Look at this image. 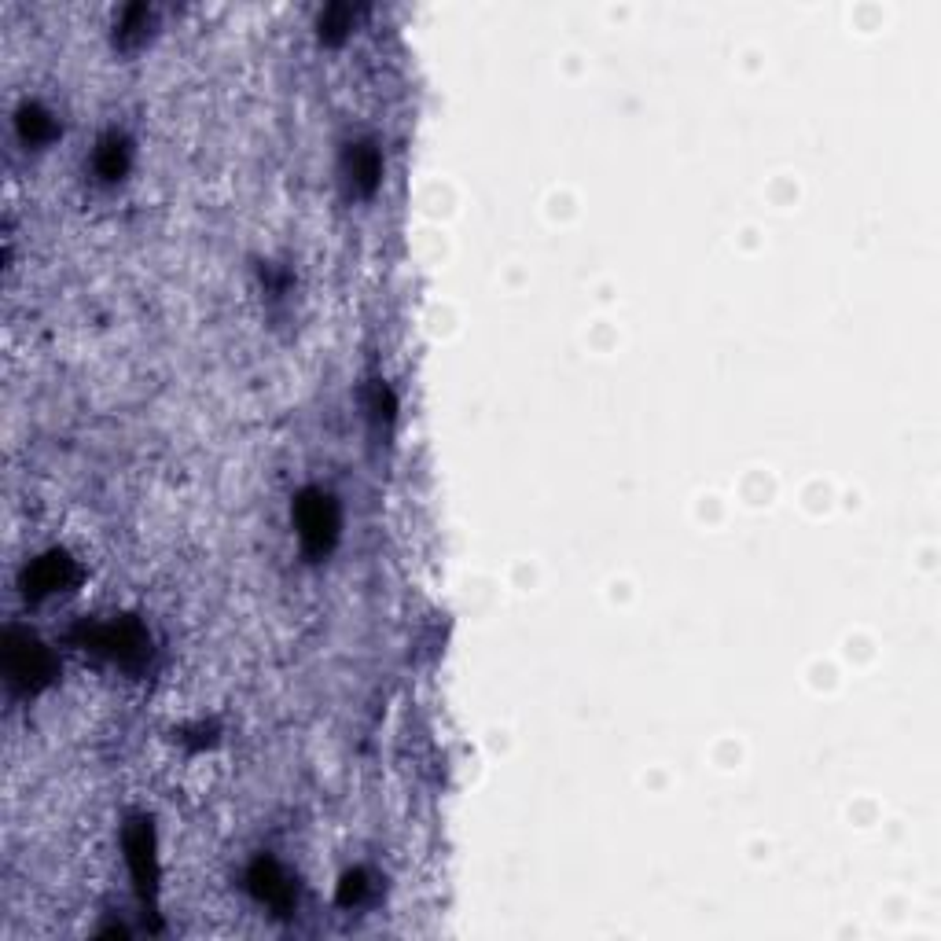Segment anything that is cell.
Returning a JSON list of instances; mask_svg holds the SVG:
<instances>
[{
  "instance_id": "obj_1",
  "label": "cell",
  "mask_w": 941,
  "mask_h": 941,
  "mask_svg": "<svg viewBox=\"0 0 941 941\" xmlns=\"http://www.w3.org/2000/svg\"><path fill=\"white\" fill-rule=\"evenodd\" d=\"M335 530H339V519H335V504H331L328 493H317L309 489L306 497L298 500V533L306 548L313 552H328L331 541H335Z\"/></svg>"
},
{
  "instance_id": "obj_2",
  "label": "cell",
  "mask_w": 941,
  "mask_h": 941,
  "mask_svg": "<svg viewBox=\"0 0 941 941\" xmlns=\"http://www.w3.org/2000/svg\"><path fill=\"white\" fill-rule=\"evenodd\" d=\"M250 879H254V894H258L265 905H273V908H287V905H291L295 890H291V883H287L284 875H280V868H276V864H258Z\"/></svg>"
},
{
  "instance_id": "obj_3",
  "label": "cell",
  "mask_w": 941,
  "mask_h": 941,
  "mask_svg": "<svg viewBox=\"0 0 941 941\" xmlns=\"http://www.w3.org/2000/svg\"><path fill=\"white\" fill-rule=\"evenodd\" d=\"M8 666L15 681H34L48 673V655L37 644H12L8 647Z\"/></svg>"
},
{
  "instance_id": "obj_4",
  "label": "cell",
  "mask_w": 941,
  "mask_h": 941,
  "mask_svg": "<svg viewBox=\"0 0 941 941\" xmlns=\"http://www.w3.org/2000/svg\"><path fill=\"white\" fill-rule=\"evenodd\" d=\"M70 578V563L63 556H48L34 563V570L26 574V585H34V592H52Z\"/></svg>"
},
{
  "instance_id": "obj_5",
  "label": "cell",
  "mask_w": 941,
  "mask_h": 941,
  "mask_svg": "<svg viewBox=\"0 0 941 941\" xmlns=\"http://www.w3.org/2000/svg\"><path fill=\"white\" fill-rule=\"evenodd\" d=\"M100 170H103V177H118V173L125 170V144L118 137H111L100 148Z\"/></svg>"
}]
</instances>
